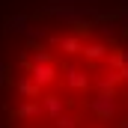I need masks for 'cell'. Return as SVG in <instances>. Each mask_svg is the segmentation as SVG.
Segmentation results:
<instances>
[{"instance_id":"6da1fadb","label":"cell","mask_w":128,"mask_h":128,"mask_svg":"<svg viewBox=\"0 0 128 128\" xmlns=\"http://www.w3.org/2000/svg\"><path fill=\"white\" fill-rule=\"evenodd\" d=\"M0 119L3 128H128V0H6Z\"/></svg>"}]
</instances>
